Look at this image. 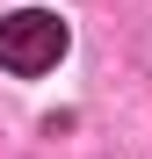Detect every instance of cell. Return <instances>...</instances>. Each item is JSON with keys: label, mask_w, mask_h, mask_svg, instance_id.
<instances>
[{"label": "cell", "mask_w": 152, "mask_h": 159, "mask_svg": "<svg viewBox=\"0 0 152 159\" xmlns=\"http://www.w3.org/2000/svg\"><path fill=\"white\" fill-rule=\"evenodd\" d=\"M65 22L51 15V7H15V15H0V65L22 72V80H36L65 58Z\"/></svg>", "instance_id": "obj_1"}]
</instances>
